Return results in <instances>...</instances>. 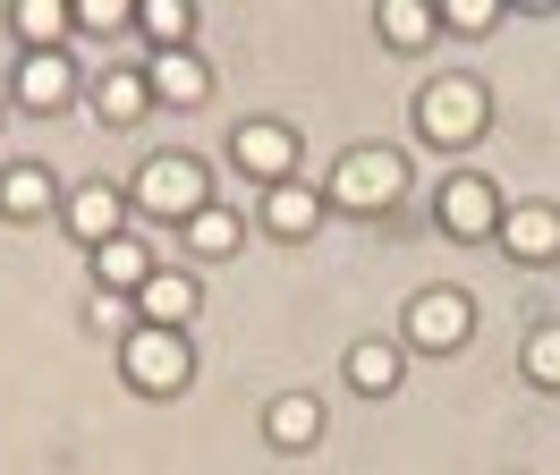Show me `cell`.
<instances>
[{"label": "cell", "mask_w": 560, "mask_h": 475, "mask_svg": "<svg viewBox=\"0 0 560 475\" xmlns=\"http://www.w3.org/2000/svg\"><path fill=\"white\" fill-rule=\"evenodd\" d=\"M417 128H424V144H442V153H467V144L492 128V94H485V77H467V68H451V77H424V94H417Z\"/></svg>", "instance_id": "6da1fadb"}, {"label": "cell", "mask_w": 560, "mask_h": 475, "mask_svg": "<svg viewBox=\"0 0 560 475\" xmlns=\"http://www.w3.org/2000/svg\"><path fill=\"white\" fill-rule=\"evenodd\" d=\"M128 204H137L144 221H162V230H187L196 212H212V170L196 162V153H153V162L137 170Z\"/></svg>", "instance_id": "7a4b0ae2"}, {"label": "cell", "mask_w": 560, "mask_h": 475, "mask_svg": "<svg viewBox=\"0 0 560 475\" xmlns=\"http://www.w3.org/2000/svg\"><path fill=\"white\" fill-rule=\"evenodd\" d=\"M399 196H408L399 144H349V153H340V170H331V204H340V212H390Z\"/></svg>", "instance_id": "3957f363"}, {"label": "cell", "mask_w": 560, "mask_h": 475, "mask_svg": "<svg viewBox=\"0 0 560 475\" xmlns=\"http://www.w3.org/2000/svg\"><path fill=\"white\" fill-rule=\"evenodd\" d=\"M119 373L137 382L144 399H171V391L196 382V348H187V332H153V323H137V332L119 339Z\"/></svg>", "instance_id": "277c9868"}, {"label": "cell", "mask_w": 560, "mask_h": 475, "mask_svg": "<svg viewBox=\"0 0 560 475\" xmlns=\"http://www.w3.org/2000/svg\"><path fill=\"white\" fill-rule=\"evenodd\" d=\"M476 339V298L467 289H424V298H408V348H424V357H458Z\"/></svg>", "instance_id": "5b68a950"}, {"label": "cell", "mask_w": 560, "mask_h": 475, "mask_svg": "<svg viewBox=\"0 0 560 475\" xmlns=\"http://www.w3.org/2000/svg\"><path fill=\"white\" fill-rule=\"evenodd\" d=\"M501 187L492 178H476V170H458V178H442V196H433V221L458 238V246H476V238H501Z\"/></svg>", "instance_id": "8992f818"}, {"label": "cell", "mask_w": 560, "mask_h": 475, "mask_svg": "<svg viewBox=\"0 0 560 475\" xmlns=\"http://www.w3.org/2000/svg\"><path fill=\"white\" fill-rule=\"evenodd\" d=\"M230 162H238V178H255V187H289V178H298V128L238 119V128H230Z\"/></svg>", "instance_id": "52a82bcc"}, {"label": "cell", "mask_w": 560, "mask_h": 475, "mask_svg": "<svg viewBox=\"0 0 560 475\" xmlns=\"http://www.w3.org/2000/svg\"><path fill=\"white\" fill-rule=\"evenodd\" d=\"M60 221H69V238L94 255V246H110V238H128V196H119L110 178H85V187H69Z\"/></svg>", "instance_id": "ba28073f"}, {"label": "cell", "mask_w": 560, "mask_h": 475, "mask_svg": "<svg viewBox=\"0 0 560 475\" xmlns=\"http://www.w3.org/2000/svg\"><path fill=\"white\" fill-rule=\"evenodd\" d=\"M9 94L26 102L35 119H51V111H69V102H77V60H69V51H18Z\"/></svg>", "instance_id": "9c48e42d"}, {"label": "cell", "mask_w": 560, "mask_h": 475, "mask_svg": "<svg viewBox=\"0 0 560 475\" xmlns=\"http://www.w3.org/2000/svg\"><path fill=\"white\" fill-rule=\"evenodd\" d=\"M492 246H501L510 264H560V204H510Z\"/></svg>", "instance_id": "30bf717a"}, {"label": "cell", "mask_w": 560, "mask_h": 475, "mask_svg": "<svg viewBox=\"0 0 560 475\" xmlns=\"http://www.w3.org/2000/svg\"><path fill=\"white\" fill-rule=\"evenodd\" d=\"M144 77H153V102H171V111H205V102H212L205 51H153V60H144Z\"/></svg>", "instance_id": "8fae6325"}, {"label": "cell", "mask_w": 560, "mask_h": 475, "mask_svg": "<svg viewBox=\"0 0 560 475\" xmlns=\"http://www.w3.org/2000/svg\"><path fill=\"white\" fill-rule=\"evenodd\" d=\"M196 305H205V280H187V271H153L144 298H137V323H153V332H187Z\"/></svg>", "instance_id": "7c38bea8"}, {"label": "cell", "mask_w": 560, "mask_h": 475, "mask_svg": "<svg viewBox=\"0 0 560 475\" xmlns=\"http://www.w3.org/2000/svg\"><path fill=\"white\" fill-rule=\"evenodd\" d=\"M60 178H51V170L43 162H9L0 170V212H9V221H43V212H60Z\"/></svg>", "instance_id": "4fadbf2b"}, {"label": "cell", "mask_w": 560, "mask_h": 475, "mask_svg": "<svg viewBox=\"0 0 560 475\" xmlns=\"http://www.w3.org/2000/svg\"><path fill=\"white\" fill-rule=\"evenodd\" d=\"M144 111H153V77L144 68H103L94 77V119L103 128H137Z\"/></svg>", "instance_id": "5bb4252c"}, {"label": "cell", "mask_w": 560, "mask_h": 475, "mask_svg": "<svg viewBox=\"0 0 560 475\" xmlns=\"http://www.w3.org/2000/svg\"><path fill=\"white\" fill-rule=\"evenodd\" d=\"M153 271H162V264H153V246H144L137 230L110 238V246H94V280H103L110 298H144V280H153Z\"/></svg>", "instance_id": "9a60e30c"}, {"label": "cell", "mask_w": 560, "mask_h": 475, "mask_svg": "<svg viewBox=\"0 0 560 475\" xmlns=\"http://www.w3.org/2000/svg\"><path fill=\"white\" fill-rule=\"evenodd\" d=\"M264 441H272V450H315L323 441V399L315 391H280V399L264 407Z\"/></svg>", "instance_id": "2e32d148"}, {"label": "cell", "mask_w": 560, "mask_h": 475, "mask_svg": "<svg viewBox=\"0 0 560 475\" xmlns=\"http://www.w3.org/2000/svg\"><path fill=\"white\" fill-rule=\"evenodd\" d=\"M9 26H18V51H69L77 0H18V9H9Z\"/></svg>", "instance_id": "e0dca14e"}, {"label": "cell", "mask_w": 560, "mask_h": 475, "mask_svg": "<svg viewBox=\"0 0 560 475\" xmlns=\"http://www.w3.org/2000/svg\"><path fill=\"white\" fill-rule=\"evenodd\" d=\"M399 373H408V348H399V339H357L349 348V382L365 391V399H390Z\"/></svg>", "instance_id": "ac0fdd59"}, {"label": "cell", "mask_w": 560, "mask_h": 475, "mask_svg": "<svg viewBox=\"0 0 560 475\" xmlns=\"http://www.w3.org/2000/svg\"><path fill=\"white\" fill-rule=\"evenodd\" d=\"M315 221H323V196L306 187V178L264 187V230H272V238H315Z\"/></svg>", "instance_id": "d6986e66"}, {"label": "cell", "mask_w": 560, "mask_h": 475, "mask_svg": "<svg viewBox=\"0 0 560 475\" xmlns=\"http://www.w3.org/2000/svg\"><path fill=\"white\" fill-rule=\"evenodd\" d=\"M137 26L153 51H196V9L187 0H137Z\"/></svg>", "instance_id": "ffe728a7"}, {"label": "cell", "mask_w": 560, "mask_h": 475, "mask_svg": "<svg viewBox=\"0 0 560 475\" xmlns=\"http://www.w3.org/2000/svg\"><path fill=\"white\" fill-rule=\"evenodd\" d=\"M187 255H205V264H221V255H238V238H246V212H230V204H212V212H196L187 221Z\"/></svg>", "instance_id": "44dd1931"}, {"label": "cell", "mask_w": 560, "mask_h": 475, "mask_svg": "<svg viewBox=\"0 0 560 475\" xmlns=\"http://www.w3.org/2000/svg\"><path fill=\"white\" fill-rule=\"evenodd\" d=\"M442 34V9L433 0H383V43L390 51H424Z\"/></svg>", "instance_id": "7402d4cb"}, {"label": "cell", "mask_w": 560, "mask_h": 475, "mask_svg": "<svg viewBox=\"0 0 560 475\" xmlns=\"http://www.w3.org/2000/svg\"><path fill=\"white\" fill-rule=\"evenodd\" d=\"M518 366H526V382H535V391H560V323H535V332H526Z\"/></svg>", "instance_id": "603a6c76"}, {"label": "cell", "mask_w": 560, "mask_h": 475, "mask_svg": "<svg viewBox=\"0 0 560 475\" xmlns=\"http://www.w3.org/2000/svg\"><path fill=\"white\" fill-rule=\"evenodd\" d=\"M85 323H94V332H110V339H128V332H137V298L94 289V298H85Z\"/></svg>", "instance_id": "cb8c5ba5"}, {"label": "cell", "mask_w": 560, "mask_h": 475, "mask_svg": "<svg viewBox=\"0 0 560 475\" xmlns=\"http://www.w3.org/2000/svg\"><path fill=\"white\" fill-rule=\"evenodd\" d=\"M137 26V0H77V34H119Z\"/></svg>", "instance_id": "d4e9b609"}, {"label": "cell", "mask_w": 560, "mask_h": 475, "mask_svg": "<svg viewBox=\"0 0 560 475\" xmlns=\"http://www.w3.org/2000/svg\"><path fill=\"white\" fill-rule=\"evenodd\" d=\"M442 26H451V34H492V26H501V0H451Z\"/></svg>", "instance_id": "484cf974"}]
</instances>
